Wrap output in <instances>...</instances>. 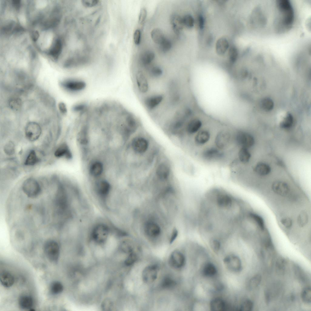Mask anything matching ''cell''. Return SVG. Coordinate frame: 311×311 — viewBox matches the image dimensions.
<instances>
[{
	"instance_id": "obj_4",
	"label": "cell",
	"mask_w": 311,
	"mask_h": 311,
	"mask_svg": "<svg viewBox=\"0 0 311 311\" xmlns=\"http://www.w3.org/2000/svg\"><path fill=\"white\" fill-rule=\"evenodd\" d=\"M22 188L24 193L31 198L38 197L41 192V188L38 182L32 178H28L24 181Z\"/></svg>"
},
{
	"instance_id": "obj_17",
	"label": "cell",
	"mask_w": 311,
	"mask_h": 311,
	"mask_svg": "<svg viewBox=\"0 0 311 311\" xmlns=\"http://www.w3.org/2000/svg\"><path fill=\"white\" fill-rule=\"evenodd\" d=\"M96 189L98 195L104 200L108 195L110 190V185L107 181L101 180L97 183Z\"/></svg>"
},
{
	"instance_id": "obj_26",
	"label": "cell",
	"mask_w": 311,
	"mask_h": 311,
	"mask_svg": "<svg viewBox=\"0 0 311 311\" xmlns=\"http://www.w3.org/2000/svg\"><path fill=\"white\" fill-rule=\"evenodd\" d=\"M210 308L212 311H224L225 308V303L222 299L218 298H215L211 301Z\"/></svg>"
},
{
	"instance_id": "obj_31",
	"label": "cell",
	"mask_w": 311,
	"mask_h": 311,
	"mask_svg": "<svg viewBox=\"0 0 311 311\" xmlns=\"http://www.w3.org/2000/svg\"><path fill=\"white\" fill-rule=\"evenodd\" d=\"M293 124V116L291 113H288L280 123V127L283 129H289L292 127Z\"/></svg>"
},
{
	"instance_id": "obj_45",
	"label": "cell",
	"mask_w": 311,
	"mask_h": 311,
	"mask_svg": "<svg viewBox=\"0 0 311 311\" xmlns=\"http://www.w3.org/2000/svg\"><path fill=\"white\" fill-rule=\"evenodd\" d=\"M159 45L160 50L163 53H166L169 50L172 46L170 41L166 38Z\"/></svg>"
},
{
	"instance_id": "obj_29",
	"label": "cell",
	"mask_w": 311,
	"mask_h": 311,
	"mask_svg": "<svg viewBox=\"0 0 311 311\" xmlns=\"http://www.w3.org/2000/svg\"><path fill=\"white\" fill-rule=\"evenodd\" d=\"M217 268L213 264L211 263H206L203 266L202 270L203 274L207 277H212L217 273Z\"/></svg>"
},
{
	"instance_id": "obj_7",
	"label": "cell",
	"mask_w": 311,
	"mask_h": 311,
	"mask_svg": "<svg viewBox=\"0 0 311 311\" xmlns=\"http://www.w3.org/2000/svg\"><path fill=\"white\" fill-rule=\"evenodd\" d=\"M202 158L208 161H215L224 158L225 154L216 147L209 146L204 149L201 153Z\"/></svg>"
},
{
	"instance_id": "obj_47",
	"label": "cell",
	"mask_w": 311,
	"mask_h": 311,
	"mask_svg": "<svg viewBox=\"0 0 311 311\" xmlns=\"http://www.w3.org/2000/svg\"><path fill=\"white\" fill-rule=\"evenodd\" d=\"M113 305L112 302L108 298L105 299L101 304V307L103 310L110 311L112 309Z\"/></svg>"
},
{
	"instance_id": "obj_10",
	"label": "cell",
	"mask_w": 311,
	"mask_h": 311,
	"mask_svg": "<svg viewBox=\"0 0 311 311\" xmlns=\"http://www.w3.org/2000/svg\"><path fill=\"white\" fill-rule=\"evenodd\" d=\"M41 129L37 123L30 122L26 125L25 133L26 138L29 141H34L39 138L41 133Z\"/></svg>"
},
{
	"instance_id": "obj_48",
	"label": "cell",
	"mask_w": 311,
	"mask_h": 311,
	"mask_svg": "<svg viewBox=\"0 0 311 311\" xmlns=\"http://www.w3.org/2000/svg\"><path fill=\"white\" fill-rule=\"evenodd\" d=\"M285 265V261L282 258L278 260L276 263L277 270L279 272H283Z\"/></svg>"
},
{
	"instance_id": "obj_49",
	"label": "cell",
	"mask_w": 311,
	"mask_h": 311,
	"mask_svg": "<svg viewBox=\"0 0 311 311\" xmlns=\"http://www.w3.org/2000/svg\"><path fill=\"white\" fill-rule=\"evenodd\" d=\"M82 2L83 5L86 7L94 6L99 3V1L97 0H84Z\"/></svg>"
},
{
	"instance_id": "obj_15",
	"label": "cell",
	"mask_w": 311,
	"mask_h": 311,
	"mask_svg": "<svg viewBox=\"0 0 311 311\" xmlns=\"http://www.w3.org/2000/svg\"><path fill=\"white\" fill-rule=\"evenodd\" d=\"M272 189L276 194L282 197L287 196L290 191V188L286 182L281 181H277L273 183Z\"/></svg>"
},
{
	"instance_id": "obj_21",
	"label": "cell",
	"mask_w": 311,
	"mask_h": 311,
	"mask_svg": "<svg viewBox=\"0 0 311 311\" xmlns=\"http://www.w3.org/2000/svg\"><path fill=\"white\" fill-rule=\"evenodd\" d=\"M33 303L32 298L29 296H22L19 299V304L22 309L32 310Z\"/></svg>"
},
{
	"instance_id": "obj_2",
	"label": "cell",
	"mask_w": 311,
	"mask_h": 311,
	"mask_svg": "<svg viewBox=\"0 0 311 311\" xmlns=\"http://www.w3.org/2000/svg\"><path fill=\"white\" fill-rule=\"evenodd\" d=\"M142 134H138L132 138L130 147L132 152L136 156L142 157L148 153L150 148L149 138Z\"/></svg>"
},
{
	"instance_id": "obj_51",
	"label": "cell",
	"mask_w": 311,
	"mask_h": 311,
	"mask_svg": "<svg viewBox=\"0 0 311 311\" xmlns=\"http://www.w3.org/2000/svg\"><path fill=\"white\" fill-rule=\"evenodd\" d=\"M147 15V11L145 9L142 8L141 10L139 17V22L142 24L145 20Z\"/></svg>"
},
{
	"instance_id": "obj_16",
	"label": "cell",
	"mask_w": 311,
	"mask_h": 311,
	"mask_svg": "<svg viewBox=\"0 0 311 311\" xmlns=\"http://www.w3.org/2000/svg\"><path fill=\"white\" fill-rule=\"evenodd\" d=\"M211 137V133L208 130L203 129L199 130L194 136V142L196 146L204 145L210 141Z\"/></svg>"
},
{
	"instance_id": "obj_9",
	"label": "cell",
	"mask_w": 311,
	"mask_h": 311,
	"mask_svg": "<svg viewBox=\"0 0 311 311\" xmlns=\"http://www.w3.org/2000/svg\"><path fill=\"white\" fill-rule=\"evenodd\" d=\"M61 85L66 90L71 92L76 93L83 90L86 87V84L80 79H68L61 83Z\"/></svg>"
},
{
	"instance_id": "obj_5",
	"label": "cell",
	"mask_w": 311,
	"mask_h": 311,
	"mask_svg": "<svg viewBox=\"0 0 311 311\" xmlns=\"http://www.w3.org/2000/svg\"><path fill=\"white\" fill-rule=\"evenodd\" d=\"M234 143L239 147L248 149L255 144V139L253 136L249 133L243 131L237 132L233 137Z\"/></svg>"
},
{
	"instance_id": "obj_40",
	"label": "cell",
	"mask_w": 311,
	"mask_h": 311,
	"mask_svg": "<svg viewBox=\"0 0 311 311\" xmlns=\"http://www.w3.org/2000/svg\"><path fill=\"white\" fill-rule=\"evenodd\" d=\"M182 22L183 26L191 28L194 25V20L192 16L189 14H187L182 18Z\"/></svg>"
},
{
	"instance_id": "obj_25",
	"label": "cell",
	"mask_w": 311,
	"mask_h": 311,
	"mask_svg": "<svg viewBox=\"0 0 311 311\" xmlns=\"http://www.w3.org/2000/svg\"><path fill=\"white\" fill-rule=\"evenodd\" d=\"M55 156L58 158L65 157L67 158H70L71 155L68 146L65 143L59 146L56 150Z\"/></svg>"
},
{
	"instance_id": "obj_41",
	"label": "cell",
	"mask_w": 311,
	"mask_h": 311,
	"mask_svg": "<svg viewBox=\"0 0 311 311\" xmlns=\"http://www.w3.org/2000/svg\"><path fill=\"white\" fill-rule=\"evenodd\" d=\"M253 307V303L252 301L249 299H246L242 302L240 309L241 311H249L252 310Z\"/></svg>"
},
{
	"instance_id": "obj_24",
	"label": "cell",
	"mask_w": 311,
	"mask_h": 311,
	"mask_svg": "<svg viewBox=\"0 0 311 311\" xmlns=\"http://www.w3.org/2000/svg\"><path fill=\"white\" fill-rule=\"evenodd\" d=\"M103 169L102 163L100 161H96L91 165L89 171L92 176L94 177H98L102 174Z\"/></svg>"
},
{
	"instance_id": "obj_42",
	"label": "cell",
	"mask_w": 311,
	"mask_h": 311,
	"mask_svg": "<svg viewBox=\"0 0 311 311\" xmlns=\"http://www.w3.org/2000/svg\"><path fill=\"white\" fill-rule=\"evenodd\" d=\"M5 152L7 155H11L15 152V146L14 144L11 141L7 142L5 145L4 148Z\"/></svg>"
},
{
	"instance_id": "obj_22",
	"label": "cell",
	"mask_w": 311,
	"mask_h": 311,
	"mask_svg": "<svg viewBox=\"0 0 311 311\" xmlns=\"http://www.w3.org/2000/svg\"><path fill=\"white\" fill-rule=\"evenodd\" d=\"M254 170L258 175L264 176L269 174L271 172V169L268 164L261 162L257 163Z\"/></svg>"
},
{
	"instance_id": "obj_46",
	"label": "cell",
	"mask_w": 311,
	"mask_h": 311,
	"mask_svg": "<svg viewBox=\"0 0 311 311\" xmlns=\"http://www.w3.org/2000/svg\"><path fill=\"white\" fill-rule=\"evenodd\" d=\"M280 222L283 227L288 229L291 227L292 224V220L291 218L286 216L281 217L280 220Z\"/></svg>"
},
{
	"instance_id": "obj_35",
	"label": "cell",
	"mask_w": 311,
	"mask_h": 311,
	"mask_svg": "<svg viewBox=\"0 0 311 311\" xmlns=\"http://www.w3.org/2000/svg\"><path fill=\"white\" fill-rule=\"evenodd\" d=\"M274 102L272 100L269 98H265L263 99L261 102V106L264 110L269 111L273 108Z\"/></svg>"
},
{
	"instance_id": "obj_18",
	"label": "cell",
	"mask_w": 311,
	"mask_h": 311,
	"mask_svg": "<svg viewBox=\"0 0 311 311\" xmlns=\"http://www.w3.org/2000/svg\"><path fill=\"white\" fill-rule=\"evenodd\" d=\"M229 46V42L227 39L224 37L220 38L216 43V53L220 56L224 55L228 50Z\"/></svg>"
},
{
	"instance_id": "obj_56",
	"label": "cell",
	"mask_w": 311,
	"mask_h": 311,
	"mask_svg": "<svg viewBox=\"0 0 311 311\" xmlns=\"http://www.w3.org/2000/svg\"><path fill=\"white\" fill-rule=\"evenodd\" d=\"M215 287L217 289L220 290L223 289V286L222 284L218 283H217Z\"/></svg>"
},
{
	"instance_id": "obj_23",
	"label": "cell",
	"mask_w": 311,
	"mask_h": 311,
	"mask_svg": "<svg viewBox=\"0 0 311 311\" xmlns=\"http://www.w3.org/2000/svg\"><path fill=\"white\" fill-rule=\"evenodd\" d=\"M0 279L2 285L6 287L12 286L14 282V278L13 276L7 272H4L1 273Z\"/></svg>"
},
{
	"instance_id": "obj_39",
	"label": "cell",
	"mask_w": 311,
	"mask_h": 311,
	"mask_svg": "<svg viewBox=\"0 0 311 311\" xmlns=\"http://www.w3.org/2000/svg\"><path fill=\"white\" fill-rule=\"evenodd\" d=\"M228 56L231 62L234 63L236 60L238 56V51L235 46H232L229 48Z\"/></svg>"
},
{
	"instance_id": "obj_28",
	"label": "cell",
	"mask_w": 311,
	"mask_h": 311,
	"mask_svg": "<svg viewBox=\"0 0 311 311\" xmlns=\"http://www.w3.org/2000/svg\"><path fill=\"white\" fill-rule=\"evenodd\" d=\"M251 154L248 149L241 147L238 152V156L240 162L243 164H246L250 161Z\"/></svg>"
},
{
	"instance_id": "obj_37",
	"label": "cell",
	"mask_w": 311,
	"mask_h": 311,
	"mask_svg": "<svg viewBox=\"0 0 311 311\" xmlns=\"http://www.w3.org/2000/svg\"><path fill=\"white\" fill-rule=\"evenodd\" d=\"M303 301L306 303L310 304L311 301V290L310 287H306L302 291L301 294Z\"/></svg>"
},
{
	"instance_id": "obj_36",
	"label": "cell",
	"mask_w": 311,
	"mask_h": 311,
	"mask_svg": "<svg viewBox=\"0 0 311 311\" xmlns=\"http://www.w3.org/2000/svg\"><path fill=\"white\" fill-rule=\"evenodd\" d=\"M309 216L306 211H302L299 214L297 217V223L300 227H303L308 223Z\"/></svg>"
},
{
	"instance_id": "obj_38",
	"label": "cell",
	"mask_w": 311,
	"mask_h": 311,
	"mask_svg": "<svg viewBox=\"0 0 311 311\" xmlns=\"http://www.w3.org/2000/svg\"><path fill=\"white\" fill-rule=\"evenodd\" d=\"M120 248L122 252L129 254L133 251L134 245L133 243L130 241H124L121 243Z\"/></svg>"
},
{
	"instance_id": "obj_11",
	"label": "cell",
	"mask_w": 311,
	"mask_h": 311,
	"mask_svg": "<svg viewBox=\"0 0 311 311\" xmlns=\"http://www.w3.org/2000/svg\"><path fill=\"white\" fill-rule=\"evenodd\" d=\"M225 266L230 271L234 272H238L242 269V264L239 258L234 255H230L224 259Z\"/></svg>"
},
{
	"instance_id": "obj_14",
	"label": "cell",
	"mask_w": 311,
	"mask_h": 311,
	"mask_svg": "<svg viewBox=\"0 0 311 311\" xmlns=\"http://www.w3.org/2000/svg\"><path fill=\"white\" fill-rule=\"evenodd\" d=\"M202 125V121L198 118H192L186 123L184 132L188 135H192L198 132Z\"/></svg>"
},
{
	"instance_id": "obj_43",
	"label": "cell",
	"mask_w": 311,
	"mask_h": 311,
	"mask_svg": "<svg viewBox=\"0 0 311 311\" xmlns=\"http://www.w3.org/2000/svg\"><path fill=\"white\" fill-rule=\"evenodd\" d=\"M176 284V282L173 279L169 277L165 278L163 280L162 287L164 288H170L175 286Z\"/></svg>"
},
{
	"instance_id": "obj_13",
	"label": "cell",
	"mask_w": 311,
	"mask_h": 311,
	"mask_svg": "<svg viewBox=\"0 0 311 311\" xmlns=\"http://www.w3.org/2000/svg\"><path fill=\"white\" fill-rule=\"evenodd\" d=\"M169 263L170 266L175 268L182 267L184 265L185 258L184 255L178 251H173L170 255Z\"/></svg>"
},
{
	"instance_id": "obj_50",
	"label": "cell",
	"mask_w": 311,
	"mask_h": 311,
	"mask_svg": "<svg viewBox=\"0 0 311 311\" xmlns=\"http://www.w3.org/2000/svg\"><path fill=\"white\" fill-rule=\"evenodd\" d=\"M21 104V101L17 98H15V99L12 100L10 102V106L12 108L14 109L19 108Z\"/></svg>"
},
{
	"instance_id": "obj_32",
	"label": "cell",
	"mask_w": 311,
	"mask_h": 311,
	"mask_svg": "<svg viewBox=\"0 0 311 311\" xmlns=\"http://www.w3.org/2000/svg\"><path fill=\"white\" fill-rule=\"evenodd\" d=\"M39 159L35 151L31 150L29 153L25 162V165L27 166H33L38 163Z\"/></svg>"
},
{
	"instance_id": "obj_19",
	"label": "cell",
	"mask_w": 311,
	"mask_h": 311,
	"mask_svg": "<svg viewBox=\"0 0 311 311\" xmlns=\"http://www.w3.org/2000/svg\"><path fill=\"white\" fill-rule=\"evenodd\" d=\"M145 231L148 236L155 237L160 234V229L159 226L154 222H148L145 224Z\"/></svg>"
},
{
	"instance_id": "obj_20",
	"label": "cell",
	"mask_w": 311,
	"mask_h": 311,
	"mask_svg": "<svg viewBox=\"0 0 311 311\" xmlns=\"http://www.w3.org/2000/svg\"><path fill=\"white\" fill-rule=\"evenodd\" d=\"M170 22L173 31L178 35L183 26L182 18L176 15H172L170 18Z\"/></svg>"
},
{
	"instance_id": "obj_54",
	"label": "cell",
	"mask_w": 311,
	"mask_h": 311,
	"mask_svg": "<svg viewBox=\"0 0 311 311\" xmlns=\"http://www.w3.org/2000/svg\"><path fill=\"white\" fill-rule=\"evenodd\" d=\"M197 19V24L199 28L201 29H202L204 25V19L203 16L201 15H199Z\"/></svg>"
},
{
	"instance_id": "obj_3",
	"label": "cell",
	"mask_w": 311,
	"mask_h": 311,
	"mask_svg": "<svg viewBox=\"0 0 311 311\" xmlns=\"http://www.w3.org/2000/svg\"><path fill=\"white\" fill-rule=\"evenodd\" d=\"M154 173V176L158 180L161 181H167L172 175L170 163L166 160L160 161L156 166Z\"/></svg>"
},
{
	"instance_id": "obj_30",
	"label": "cell",
	"mask_w": 311,
	"mask_h": 311,
	"mask_svg": "<svg viewBox=\"0 0 311 311\" xmlns=\"http://www.w3.org/2000/svg\"><path fill=\"white\" fill-rule=\"evenodd\" d=\"M151 38L154 42L160 44L166 38L162 31L158 28L153 29L151 33Z\"/></svg>"
},
{
	"instance_id": "obj_6",
	"label": "cell",
	"mask_w": 311,
	"mask_h": 311,
	"mask_svg": "<svg viewBox=\"0 0 311 311\" xmlns=\"http://www.w3.org/2000/svg\"><path fill=\"white\" fill-rule=\"evenodd\" d=\"M43 250L46 257L51 261L56 262L59 259L60 249L56 241L53 240H49L45 243Z\"/></svg>"
},
{
	"instance_id": "obj_1",
	"label": "cell",
	"mask_w": 311,
	"mask_h": 311,
	"mask_svg": "<svg viewBox=\"0 0 311 311\" xmlns=\"http://www.w3.org/2000/svg\"><path fill=\"white\" fill-rule=\"evenodd\" d=\"M279 12L276 21V31L282 33L290 29L294 20V12L292 5L288 0H279L276 2Z\"/></svg>"
},
{
	"instance_id": "obj_53",
	"label": "cell",
	"mask_w": 311,
	"mask_h": 311,
	"mask_svg": "<svg viewBox=\"0 0 311 311\" xmlns=\"http://www.w3.org/2000/svg\"><path fill=\"white\" fill-rule=\"evenodd\" d=\"M58 108L60 112L63 114H66L67 110L65 104L63 102H60L58 104Z\"/></svg>"
},
{
	"instance_id": "obj_44",
	"label": "cell",
	"mask_w": 311,
	"mask_h": 311,
	"mask_svg": "<svg viewBox=\"0 0 311 311\" xmlns=\"http://www.w3.org/2000/svg\"><path fill=\"white\" fill-rule=\"evenodd\" d=\"M137 257L136 254L133 251L129 253V255L125 261V265L127 266H130L133 265L136 261Z\"/></svg>"
},
{
	"instance_id": "obj_27",
	"label": "cell",
	"mask_w": 311,
	"mask_h": 311,
	"mask_svg": "<svg viewBox=\"0 0 311 311\" xmlns=\"http://www.w3.org/2000/svg\"><path fill=\"white\" fill-rule=\"evenodd\" d=\"M154 53L151 51H147L141 54L140 61L141 66L148 65L151 63L155 58Z\"/></svg>"
},
{
	"instance_id": "obj_34",
	"label": "cell",
	"mask_w": 311,
	"mask_h": 311,
	"mask_svg": "<svg viewBox=\"0 0 311 311\" xmlns=\"http://www.w3.org/2000/svg\"><path fill=\"white\" fill-rule=\"evenodd\" d=\"M261 281V276L259 274H256L253 276L249 280L248 283V287L250 290L255 289L260 284Z\"/></svg>"
},
{
	"instance_id": "obj_33",
	"label": "cell",
	"mask_w": 311,
	"mask_h": 311,
	"mask_svg": "<svg viewBox=\"0 0 311 311\" xmlns=\"http://www.w3.org/2000/svg\"><path fill=\"white\" fill-rule=\"evenodd\" d=\"M63 286L61 282L58 281H54L50 285V290L51 293L56 295L60 293L63 290Z\"/></svg>"
},
{
	"instance_id": "obj_12",
	"label": "cell",
	"mask_w": 311,
	"mask_h": 311,
	"mask_svg": "<svg viewBox=\"0 0 311 311\" xmlns=\"http://www.w3.org/2000/svg\"><path fill=\"white\" fill-rule=\"evenodd\" d=\"M158 274V268L155 265H151L146 267L142 273L143 281L146 283L150 284L153 282L156 279Z\"/></svg>"
},
{
	"instance_id": "obj_55",
	"label": "cell",
	"mask_w": 311,
	"mask_h": 311,
	"mask_svg": "<svg viewBox=\"0 0 311 311\" xmlns=\"http://www.w3.org/2000/svg\"><path fill=\"white\" fill-rule=\"evenodd\" d=\"M178 232L177 229L174 228L172 232L169 240V242L172 243L176 239L178 235Z\"/></svg>"
},
{
	"instance_id": "obj_8",
	"label": "cell",
	"mask_w": 311,
	"mask_h": 311,
	"mask_svg": "<svg viewBox=\"0 0 311 311\" xmlns=\"http://www.w3.org/2000/svg\"><path fill=\"white\" fill-rule=\"evenodd\" d=\"M229 132L221 131L216 135L214 140L215 145L218 149L222 150L227 148L232 142L233 137Z\"/></svg>"
},
{
	"instance_id": "obj_52",
	"label": "cell",
	"mask_w": 311,
	"mask_h": 311,
	"mask_svg": "<svg viewBox=\"0 0 311 311\" xmlns=\"http://www.w3.org/2000/svg\"><path fill=\"white\" fill-rule=\"evenodd\" d=\"M140 31L139 30L137 29L134 32L133 36L134 41L136 44L138 45L140 43Z\"/></svg>"
}]
</instances>
